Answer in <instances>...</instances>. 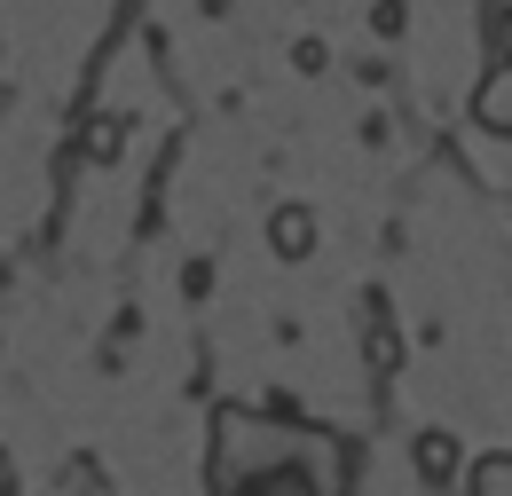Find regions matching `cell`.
I'll return each instance as SVG.
<instances>
[{
	"label": "cell",
	"mask_w": 512,
	"mask_h": 496,
	"mask_svg": "<svg viewBox=\"0 0 512 496\" xmlns=\"http://www.w3.org/2000/svg\"><path fill=\"white\" fill-rule=\"evenodd\" d=\"M410 457H418V481H426V489H442L449 473H457V457H465V449H457V434H442V426H434V434H418V449H410Z\"/></svg>",
	"instance_id": "cell-3"
},
{
	"label": "cell",
	"mask_w": 512,
	"mask_h": 496,
	"mask_svg": "<svg viewBox=\"0 0 512 496\" xmlns=\"http://www.w3.org/2000/svg\"><path fill=\"white\" fill-rule=\"evenodd\" d=\"M489 40H497V63H512V8H497V16H489Z\"/></svg>",
	"instance_id": "cell-5"
},
{
	"label": "cell",
	"mask_w": 512,
	"mask_h": 496,
	"mask_svg": "<svg viewBox=\"0 0 512 496\" xmlns=\"http://www.w3.org/2000/svg\"><path fill=\"white\" fill-rule=\"evenodd\" d=\"M473 119L512 142V63H489V79L473 87Z\"/></svg>",
	"instance_id": "cell-1"
},
{
	"label": "cell",
	"mask_w": 512,
	"mask_h": 496,
	"mask_svg": "<svg viewBox=\"0 0 512 496\" xmlns=\"http://www.w3.org/2000/svg\"><path fill=\"white\" fill-rule=\"evenodd\" d=\"M268 245L284 252V260H308V252H316V213H308V205H284V213L268 221Z\"/></svg>",
	"instance_id": "cell-2"
},
{
	"label": "cell",
	"mask_w": 512,
	"mask_h": 496,
	"mask_svg": "<svg viewBox=\"0 0 512 496\" xmlns=\"http://www.w3.org/2000/svg\"><path fill=\"white\" fill-rule=\"evenodd\" d=\"M473 496H512V449H497V457L473 465Z\"/></svg>",
	"instance_id": "cell-4"
}]
</instances>
